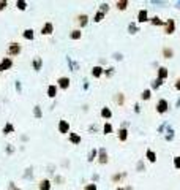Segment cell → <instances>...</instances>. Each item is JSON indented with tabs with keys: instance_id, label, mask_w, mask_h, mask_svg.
Here are the masks:
<instances>
[{
	"instance_id": "1",
	"label": "cell",
	"mask_w": 180,
	"mask_h": 190,
	"mask_svg": "<svg viewBox=\"0 0 180 190\" xmlns=\"http://www.w3.org/2000/svg\"><path fill=\"white\" fill-rule=\"evenodd\" d=\"M21 52H22V46H21L19 43L11 41L8 45V56L10 57H16V56H19Z\"/></svg>"
},
{
	"instance_id": "2",
	"label": "cell",
	"mask_w": 180,
	"mask_h": 190,
	"mask_svg": "<svg viewBox=\"0 0 180 190\" xmlns=\"http://www.w3.org/2000/svg\"><path fill=\"white\" fill-rule=\"evenodd\" d=\"M155 109H156L158 114H166L168 109H169V103L166 98H160L156 102V105H155Z\"/></svg>"
},
{
	"instance_id": "3",
	"label": "cell",
	"mask_w": 180,
	"mask_h": 190,
	"mask_svg": "<svg viewBox=\"0 0 180 190\" xmlns=\"http://www.w3.org/2000/svg\"><path fill=\"white\" fill-rule=\"evenodd\" d=\"M175 29H177V24H175V21L172 19H168L166 24H164V33L166 35H174L175 33Z\"/></svg>"
},
{
	"instance_id": "4",
	"label": "cell",
	"mask_w": 180,
	"mask_h": 190,
	"mask_svg": "<svg viewBox=\"0 0 180 190\" xmlns=\"http://www.w3.org/2000/svg\"><path fill=\"white\" fill-rule=\"evenodd\" d=\"M96 162L100 165H106L109 163V155H107V150L104 148H100L98 149V159H96Z\"/></svg>"
},
{
	"instance_id": "5",
	"label": "cell",
	"mask_w": 180,
	"mask_h": 190,
	"mask_svg": "<svg viewBox=\"0 0 180 190\" xmlns=\"http://www.w3.org/2000/svg\"><path fill=\"white\" fill-rule=\"evenodd\" d=\"M70 86H71V79L68 76H60L59 79H57V87L62 89V90L70 89Z\"/></svg>"
},
{
	"instance_id": "6",
	"label": "cell",
	"mask_w": 180,
	"mask_h": 190,
	"mask_svg": "<svg viewBox=\"0 0 180 190\" xmlns=\"http://www.w3.org/2000/svg\"><path fill=\"white\" fill-rule=\"evenodd\" d=\"M11 67H13V59L11 57H3V59L0 60V73L10 70Z\"/></svg>"
},
{
	"instance_id": "7",
	"label": "cell",
	"mask_w": 180,
	"mask_h": 190,
	"mask_svg": "<svg viewBox=\"0 0 180 190\" xmlns=\"http://www.w3.org/2000/svg\"><path fill=\"white\" fill-rule=\"evenodd\" d=\"M70 122L68 120H65V119H60L59 120V133H62V135H66V133H70Z\"/></svg>"
},
{
	"instance_id": "8",
	"label": "cell",
	"mask_w": 180,
	"mask_h": 190,
	"mask_svg": "<svg viewBox=\"0 0 180 190\" xmlns=\"http://www.w3.org/2000/svg\"><path fill=\"white\" fill-rule=\"evenodd\" d=\"M147 21H150L149 11H147V8H141L138 11V22L139 24H144V22H147Z\"/></svg>"
},
{
	"instance_id": "9",
	"label": "cell",
	"mask_w": 180,
	"mask_h": 190,
	"mask_svg": "<svg viewBox=\"0 0 180 190\" xmlns=\"http://www.w3.org/2000/svg\"><path fill=\"white\" fill-rule=\"evenodd\" d=\"M52 32H54V24L48 21V22L43 24V27H41V30H39V33H41V35H52Z\"/></svg>"
},
{
	"instance_id": "10",
	"label": "cell",
	"mask_w": 180,
	"mask_h": 190,
	"mask_svg": "<svg viewBox=\"0 0 180 190\" xmlns=\"http://www.w3.org/2000/svg\"><path fill=\"white\" fill-rule=\"evenodd\" d=\"M100 116H101L106 122H109V119L112 117V109H111L109 106H103L101 111H100Z\"/></svg>"
},
{
	"instance_id": "11",
	"label": "cell",
	"mask_w": 180,
	"mask_h": 190,
	"mask_svg": "<svg viewBox=\"0 0 180 190\" xmlns=\"http://www.w3.org/2000/svg\"><path fill=\"white\" fill-rule=\"evenodd\" d=\"M174 54L175 52L171 46H163V48H161V56H163V59H172Z\"/></svg>"
},
{
	"instance_id": "12",
	"label": "cell",
	"mask_w": 180,
	"mask_h": 190,
	"mask_svg": "<svg viewBox=\"0 0 180 190\" xmlns=\"http://www.w3.org/2000/svg\"><path fill=\"white\" fill-rule=\"evenodd\" d=\"M76 22H78V26L79 29H82V27H85L89 24V16L85 13H82V14H78V17H76Z\"/></svg>"
},
{
	"instance_id": "13",
	"label": "cell",
	"mask_w": 180,
	"mask_h": 190,
	"mask_svg": "<svg viewBox=\"0 0 180 190\" xmlns=\"http://www.w3.org/2000/svg\"><path fill=\"white\" fill-rule=\"evenodd\" d=\"M117 138H118V141H122V143L127 141V139H128V128L127 127H120V128H118Z\"/></svg>"
},
{
	"instance_id": "14",
	"label": "cell",
	"mask_w": 180,
	"mask_h": 190,
	"mask_svg": "<svg viewBox=\"0 0 180 190\" xmlns=\"http://www.w3.org/2000/svg\"><path fill=\"white\" fill-rule=\"evenodd\" d=\"M52 187V182L49 181V179H39V182H38V190H51Z\"/></svg>"
},
{
	"instance_id": "15",
	"label": "cell",
	"mask_w": 180,
	"mask_h": 190,
	"mask_svg": "<svg viewBox=\"0 0 180 190\" xmlns=\"http://www.w3.org/2000/svg\"><path fill=\"white\" fill-rule=\"evenodd\" d=\"M32 67H33L35 71H41V68H43V59H41V57H33V60H32Z\"/></svg>"
},
{
	"instance_id": "16",
	"label": "cell",
	"mask_w": 180,
	"mask_h": 190,
	"mask_svg": "<svg viewBox=\"0 0 180 190\" xmlns=\"http://www.w3.org/2000/svg\"><path fill=\"white\" fill-rule=\"evenodd\" d=\"M103 74H104V68L101 65H95L92 68V76L93 78H101Z\"/></svg>"
},
{
	"instance_id": "17",
	"label": "cell",
	"mask_w": 180,
	"mask_h": 190,
	"mask_svg": "<svg viewBox=\"0 0 180 190\" xmlns=\"http://www.w3.org/2000/svg\"><path fill=\"white\" fill-rule=\"evenodd\" d=\"M168 74H169V71H168V68L166 67H158V70H156V78H160V79H166L168 78Z\"/></svg>"
},
{
	"instance_id": "18",
	"label": "cell",
	"mask_w": 180,
	"mask_h": 190,
	"mask_svg": "<svg viewBox=\"0 0 180 190\" xmlns=\"http://www.w3.org/2000/svg\"><path fill=\"white\" fill-rule=\"evenodd\" d=\"M68 139H70V143L71 144H81V141H82V138L81 136H79L78 133H73V132H71V133H68Z\"/></svg>"
},
{
	"instance_id": "19",
	"label": "cell",
	"mask_w": 180,
	"mask_h": 190,
	"mask_svg": "<svg viewBox=\"0 0 180 190\" xmlns=\"http://www.w3.org/2000/svg\"><path fill=\"white\" fill-rule=\"evenodd\" d=\"M114 102H116V105H118V106H123L125 105V94L123 92H117V94L114 95Z\"/></svg>"
},
{
	"instance_id": "20",
	"label": "cell",
	"mask_w": 180,
	"mask_h": 190,
	"mask_svg": "<svg viewBox=\"0 0 180 190\" xmlns=\"http://www.w3.org/2000/svg\"><path fill=\"white\" fill-rule=\"evenodd\" d=\"M57 92H59V87H57V84L48 86V97H49V98H55V97H57Z\"/></svg>"
},
{
	"instance_id": "21",
	"label": "cell",
	"mask_w": 180,
	"mask_h": 190,
	"mask_svg": "<svg viewBox=\"0 0 180 190\" xmlns=\"http://www.w3.org/2000/svg\"><path fill=\"white\" fill-rule=\"evenodd\" d=\"M81 37H82V32H81V29H73V30H71L70 32V38H71V40H74V41H76V40H81Z\"/></svg>"
},
{
	"instance_id": "22",
	"label": "cell",
	"mask_w": 180,
	"mask_h": 190,
	"mask_svg": "<svg viewBox=\"0 0 180 190\" xmlns=\"http://www.w3.org/2000/svg\"><path fill=\"white\" fill-rule=\"evenodd\" d=\"M22 37L26 38V40H28V41L35 40V32H33V29H26V30L22 32Z\"/></svg>"
},
{
	"instance_id": "23",
	"label": "cell",
	"mask_w": 180,
	"mask_h": 190,
	"mask_svg": "<svg viewBox=\"0 0 180 190\" xmlns=\"http://www.w3.org/2000/svg\"><path fill=\"white\" fill-rule=\"evenodd\" d=\"M145 157H147V160H149L150 163H156V154H155L152 149L145 150Z\"/></svg>"
},
{
	"instance_id": "24",
	"label": "cell",
	"mask_w": 180,
	"mask_h": 190,
	"mask_svg": "<svg viewBox=\"0 0 180 190\" xmlns=\"http://www.w3.org/2000/svg\"><path fill=\"white\" fill-rule=\"evenodd\" d=\"M116 8L118 11H125V10L128 8V2L127 0H117L116 2Z\"/></svg>"
},
{
	"instance_id": "25",
	"label": "cell",
	"mask_w": 180,
	"mask_h": 190,
	"mask_svg": "<svg viewBox=\"0 0 180 190\" xmlns=\"http://www.w3.org/2000/svg\"><path fill=\"white\" fill-rule=\"evenodd\" d=\"M127 177V173H116L112 174V177H111V181L114 182V184H118V182H122V179Z\"/></svg>"
},
{
	"instance_id": "26",
	"label": "cell",
	"mask_w": 180,
	"mask_h": 190,
	"mask_svg": "<svg viewBox=\"0 0 180 190\" xmlns=\"http://www.w3.org/2000/svg\"><path fill=\"white\" fill-rule=\"evenodd\" d=\"M139 32V26L138 24H134V22H129L128 24V33L129 35H136Z\"/></svg>"
},
{
	"instance_id": "27",
	"label": "cell",
	"mask_w": 180,
	"mask_h": 190,
	"mask_svg": "<svg viewBox=\"0 0 180 190\" xmlns=\"http://www.w3.org/2000/svg\"><path fill=\"white\" fill-rule=\"evenodd\" d=\"M2 132H3V135H10V133H14V125H13L11 122H6Z\"/></svg>"
},
{
	"instance_id": "28",
	"label": "cell",
	"mask_w": 180,
	"mask_h": 190,
	"mask_svg": "<svg viewBox=\"0 0 180 190\" xmlns=\"http://www.w3.org/2000/svg\"><path fill=\"white\" fill-rule=\"evenodd\" d=\"M111 133H114L112 125H111V122H104V125H103V135H111Z\"/></svg>"
},
{
	"instance_id": "29",
	"label": "cell",
	"mask_w": 180,
	"mask_h": 190,
	"mask_svg": "<svg viewBox=\"0 0 180 190\" xmlns=\"http://www.w3.org/2000/svg\"><path fill=\"white\" fill-rule=\"evenodd\" d=\"M174 136H175L174 128H172V127H168V130H166V136H164V139H166V141H172V139H174Z\"/></svg>"
},
{
	"instance_id": "30",
	"label": "cell",
	"mask_w": 180,
	"mask_h": 190,
	"mask_svg": "<svg viewBox=\"0 0 180 190\" xmlns=\"http://www.w3.org/2000/svg\"><path fill=\"white\" fill-rule=\"evenodd\" d=\"M150 98H152V90H150V89H144L141 92V100L145 102V100H150Z\"/></svg>"
},
{
	"instance_id": "31",
	"label": "cell",
	"mask_w": 180,
	"mask_h": 190,
	"mask_svg": "<svg viewBox=\"0 0 180 190\" xmlns=\"http://www.w3.org/2000/svg\"><path fill=\"white\" fill-rule=\"evenodd\" d=\"M150 22H152V26L155 27H158V26H163V19H161L160 16H153V17H150Z\"/></svg>"
},
{
	"instance_id": "32",
	"label": "cell",
	"mask_w": 180,
	"mask_h": 190,
	"mask_svg": "<svg viewBox=\"0 0 180 190\" xmlns=\"http://www.w3.org/2000/svg\"><path fill=\"white\" fill-rule=\"evenodd\" d=\"M33 116L37 117V119H41V117H43V111H41V106H39V105L33 106Z\"/></svg>"
},
{
	"instance_id": "33",
	"label": "cell",
	"mask_w": 180,
	"mask_h": 190,
	"mask_svg": "<svg viewBox=\"0 0 180 190\" xmlns=\"http://www.w3.org/2000/svg\"><path fill=\"white\" fill-rule=\"evenodd\" d=\"M114 74H116V68H114V67L104 68V76H106V78H112Z\"/></svg>"
},
{
	"instance_id": "34",
	"label": "cell",
	"mask_w": 180,
	"mask_h": 190,
	"mask_svg": "<svg viewBox=\"0 0 180 190\" xmlns=\"http://www.w3.org/2000/svg\"><path fill=\"white\" fill-rule=\"evenodd\" d=\"M16 8L21 10V11H26V10H27V2H26V0H17V2H16Z\"/></svg>"
},
{
	"instance_id": "35",
	"label": "cell",
	"mask_w": 180,
	"mask_h": 190,
	"mask_svg": "<svg viewBox=\"0 0 180 190\" xmlns=\"http://www.w3.org/2000/svg\"><path fill=\"white\" fill-rule=\"evenodd\" d=\"M161 86H163V79H160V78H155V79L152 81V89H153V90L160 89Z\"/></svg>"
},
{
	"instance_id": "36",
	"label": "cell",
	"mask_w": 180,
	"mask_h": 190,
	"mask_svg": "<svg viewBox=\"0 0 180 190\" xmlns=\"http://www.w3.org/2000/svg\"><path fill=\"white\" fill-rule=\"evenodd\" d=\"M96 155H98V150H96V149H92V150H90V152H89V157H87V162H90V163H92V162H93V160H95V159H96Z\"/></svg>"
},
{
	"instance_id": "37",
	"label": "cell",
	"mask_w": 180,
	"mask_h": 190,
	"mask_svg": "<svg viewBox=\"0 0 180 190\" xmlns=\"http://www.w3.org/2000/svg\"><path fill=\"white\" fill-rule=\"evenodd\" d=\"M103 19H104V13L96 11V13H95V16H93V22H101Z\"/></svg>"
},
{
	"instance_id": "38",
	"label": "cell",
	"mask_w": 180,
	"mask_h": 190,
	"mask_svg": "<svg viewBox=\"0 0 180 190\" xmlns=\"http://www.w3.org/2000/svg\"><path fill=\"white\" fill-rule=\"evenodd\" d=\"M68 65H70V68H71V70H73V71H76V70H79V65H78V63L76 62H74V60H71L70 59V57H68Z\"/></svg>"
},
{
	"instance_id": "39",
	"label": "cell",
	"mask_w": 180,
	"mask_h": 190,
	"mask_svg": "<svg viewBox=\"0 0 180 190\" xmlns=\"http://www.w3.org/2000/svg\"><path fill=\"white\" fill-rule=\"evenodd\" d=\"M172 163H174V168H175V170H180V155L174 157V160H172Z\"/></svg>"
},
{
	"instance_id": "40",
	"label": "cell",
	"mask_w": 180,
	"mask_h": 190,
	"mask_svg": "<svg viewBox=\"0 0 180 190\" xmlns=\"http://www.w3.org/2000/svg\"><path fill=\"white\" fill-rule=\"evenodd\" d=\"M100 11L106 14L107 11H109V5H107V3H101V5H100Z\"/></svg>"
},
{
	"instance_id": "41",
	"label": "cell",
	"mask_w": 180,
	"mask_h": 190,
	"mask_svg": "<svg viewBox=\"0 0 180 190\" xmlns=\"http://www.w3.org/2000/svg\"><path fill=\"white\" fill-rule=\"evenodd\" d=\"M84 190H98L96 189V184H93V182H90V184H87L84 187Z\"/></svg>"
},
{
	"instance_id": "42",
	"label": "cell",
	"mask_w": 180,
	"mask_h": 190,
	"mask_svg": "<svg viewBox=\"0 0 180 190\" xmlns=\"http://www.w3.org/2000/svg\"><path fill=\"white\" fill-rule=\"evenodd\" d=\"M6 6H8V2L6 0H0V11H3Z\"/></svg>"
},
{
	"instance_id": "43",
	"label": "cell",
	"mask_w": 180,
	"mask_h": 190,
	"mask_svg": "<svg viewBox=\"0 0 180 190\" xmlns=\"http://www.w3.org/2000/svg\"><path fill=\"white\" fill-rule=\"evenodd\" d=\"M166 127H168V122H163V124L160 125V127H158V133H163V132H164V128H166Z\"/></svg>"
},
{
	"instance_id": "44",
	"label": "cell",
	"mask_w": 180,
	"mask_h": 190,
	"mask_svg": "<svg viewBox=\"0 0 180 190\" xmlns=\"http://www.w3.org/2000/svg\"><path fill=\"white\" fill-rule=\"evenodd\" d=\"M174 89L180 92V78H177V79H175V82H174Z\"/></svg>"
},
{
	"instance_id": "45",
	"label": "cell",
	"mask_w": 180,
	"mask_h": 190,
	"mask_svg": "<svg viewBox=\"0 0 180 190\" xmlns=\"http://www.w3.org/2000/svg\"><path fill=\"white\" fill-rule=\"evenodd\" d=\"M114 59H116V60H122V59H123V54H120V52H116V54H114Z\"/></svg>"
},
{
	"instance_id": "46",
	"label": "cell",
	"mask_w": 180,
	"mask_h": 190,
	"mask_svg": "<svg viewBox=\"0 0 180 190\" xmlns=\"http://www.w3.org/2000/svg\"><path fill=\"white\" fill-rule=\"evenodd\" d=\"M13 152H14V148L11 144H8V146H6V154H13Z\"/></svg>"
},
{
	"instance_id": "47",
	"label": "cell",
	"mask_w": 180,
	"mask_h": 190,
	"mask_svg": "<svg viewBox=\"0 0 180 190\" xmlns=\"http://www.w3.org/2000/svg\"><path fill=\"white\" fill-rule=\"evenodd\" d=\"M138 170L144 171V162H142V160H139V162H138Z\"/></svg>"
},
{
	"instance_id": "48",
	"label": "cell",
	"mask_w": 180,
	"mask_h": 190,
	"mask_svg": "<svg viewBox=\"0 0 180 190\" xmlns=\"http://www.w3.org/2000/svg\"><path fill=\"white\" fill-rule=\"evenodd\" d=\"M16 90H17V92H21V90H22V86H21V81H16Z\"/></svg>"
},
{
	"instance_id": "49",
	"label": "cell",
	"mask_w": 180,
	"mask_h": 190,
	"mask_svg": "<svg viewBox=\"0 0 180 190\" xmlns=\"http://www.w3.org/2000/svg\"><path fill=\"white\" fill-rule=\"evenodd\" d=\"M134 113H141V106H139V105H134Z\"/></svg>"
},
{
	"instance_id": "50",
	"label": "cell",
	"mask_w": 180,
	"mask_h": 190,
	"mask_svg": "<svg viewBox=\"0 0 180 190\" xmlns=\"http://www.w3.org/2000/svg\"><path fill=\"white\" fill-rule=\"evenodd\" d=\"M55 182H63V177H62V176H59V174H57V176H55Z\"/></svg>"
},
{
	"instance_id": "51",
	"label": "cell",
	"mask_w": 180,
	"mask_h": 190,
	"mask_svg": "<svg viewBox=\"0 0 180 190\" xmlns=\"http://www.w3.org/2000/svg\"><path fill=\"white\" fill-rule=\"evenodd\" d=\"M96 128H98V127H96V124H93V125H90V132H95V130H96Z\"/></svg>"
},
{
	"instance_id": "52",
	"label": "cell",
	"mask_w": 180,
	"mask_h": 190,
	"mask_svg": "<svg viewBox=\"0 0 180 190\" xmlns=\"http://www.w3.org/2000/svg\"><path fill=\"white\" fill-rule=\"evenodd\" d=\"M175 108H180V98L177 100V103H175Z\"/></svg>"
},
{
	"instance_id": "53",
	"label": "cell",
	"mask_w": 180,
	"mask_h": 190,
	"mask_svg": "<svg viewBox=\"0 0 180 190\" xmlns=\"http://www.w3.org/2000/svg\"><path fill=\"white\" fill-rule=\"evenodd\" d=\"M125 189H127V190H133V187H131V185H127V187H125Z\"/></svg>"
},
{
	"instance_id": "54",
	"label": "cell",
	"mask_w": 180,
	"mask_h": 190,
	"mask_svg": "<svg viewBox=\"0 0 180 190\" xmlns=\"http://www.w3.org/2000/svg\"><path fill=\"white\" fill-rule=\"evenodd\" d=\"M116 190H127V189H125V187H117Z\"/></svg>"
},
{
	"instance_id": "55",
	"label": "cell",
	"mask_w": 180,
	"mask_h": 190,
	"mask_svg": "<svg viewBox=\"0 0 180 190\" xmlns=\"http://www.w3.org/2000/svg\"><path fill=\"white\" fill-rule=\"evenodd\" d=\"M175 6H177V8H180V2H177V3H175Z\"/></svg>"
},
{
	"instance_id": "56",
	"label": "cell",
	"mask_w": 180,
	"mask_h": 190,
	"mask_svg": "<svg viewBox=\"0 0 180 190\" xmlns=\"http://www.w3.org/2000/svg\"><path fill=\"white\" fill-rule=\"evenodd\" d=\"M16 190H22V189H16Z\"/></svg>"
}]
</instances>
